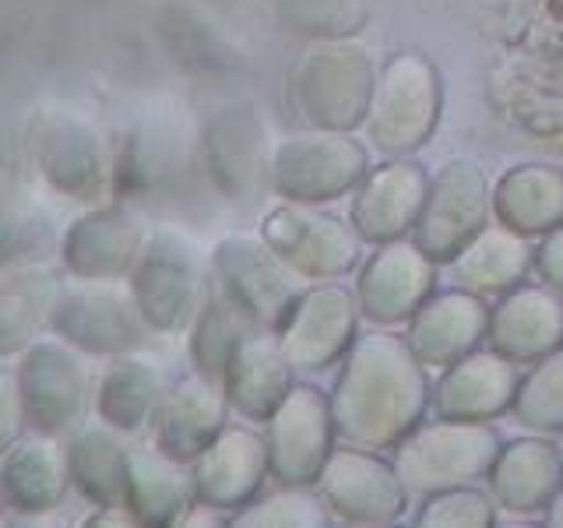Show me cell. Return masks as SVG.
I'll list each match as a JSON object with an SVG mask.
<instances>
[{"instance_id": "6da1fadb", "label": "cell", "mask_w": 563, "mask_h": 528, "mask_svg": "<svg viewBox=\"0 0 563 528\" xmlns=\"http://www.w3.org/2000/svg\"><path fill=\"white\" fill-rule=\"evenodd\" d=\"M419 356L395 339H363L334 392V427L366 448H384L412 427L427 405Z\"/></svg>"}, {"instance_id": "7a4b0ae2", "label": "cell", "mask_w": 563, "mask_h": 528, "mask_svg": "<svg viewBox=\"0 0 563 528\" xmlns=\"http://www.w3.org/2000/svg\"><path fill=\"white\" fill-rule=\"evenodd\" d=\"M497 454V433L479 422H444L405 440L398 448V475L416 493H433L437 486L465 483L486 472Z\"/></svg>"}, {"instance_id": "3957f363", "label": "cell", "mask_w": 563, "mask_h": 528, "mask_svg": "<svg viewBox=\"0 0 563 528\" xmlns=\"http://www.w3.org/2000/svg\"><path fill=\"white\" fill-rule=\"evenodd\" d=\"M328 405L313 387H289L272 419V472L282 483H310L324 472L328 454Z\"/></svg>"}, {"instance_id": "277c9868", "label": "cell", "mask_w": 563, "mask_h": 528, "mask_svg": "<svg viewBox=\"0 0 563 528\" xmlns=\"http://www.w3.org/2000/svg\"><path fill=\"white\" fill-rule=\"evenodd\" d=\"M483 226V176L468 166L440 173L437 187L427 194L419 216V246L437 261H451L472 243Z\"/></svg>"}, {"instance_id": "5b68a950", "label": "cell", "mask_w": 563, "mask_h": 528, "mask_svg": "<svg viewBox=\"0 0 563 528\" xmlns=\"http://www.w3.org/2000/svg\"><path fill=\"white\" fill-rule=\"evenodd\" d=\"M264 237L275 246L278 261H289L299 275L331 278L342 275L356 261V243L345 237L339 222L324 216H303V211L278 208L264 226Z\"/></svg>"}, {"instance_id": "8992f818", "label": "cell", "mask_w": 563, "mask_h": 528, "mask_svg": "<svg viewBox=\"0 0 563 528\" xmlns=\"http://www.w3.org/2000/svg\"><path fill=\"white\" fill-rule=\"evenodd\" d=\"M324 493L331 507L352 521H387L395 518L405 497L398 475L377 458L339 451L324 465Z\"/></svg>"}, {"instance_id": "52a82bcc", "label": "cell", "mask_w": 563, "mask_h": 528, "mask_svg": "<svg viewBox=\"0 0 563 528\" xmlns=\"http://www.w3.org/2000/svg\"><path fill=\"white\" fill-rule=\"evenodd\" d=\"M427 251L405 243H387L384 251L369 261L363 272L360 293H363V310L380 324H391L419 310L422 296L433 286L430 261L422 257Z\"/></svg>"}, {"instance_id": "ba28073f", "label": "cell", "mask_w": 563, "mask_h": 528, "mask_svg": "<svg viewBox=\"0 0 563 528\" xmlns=\"http://www.w3.org/2000/svg\"><path fill=\"white\" fill-rule=\"evenodd\" d=\"M25 377V413L35 427L64 430L67 422L81 416L85 405V366L75 360V352L43 345L29 352L22 366Z\"/></svg>"}, {"instance_id": "9c48e42d", "label": "cell", "mask_w": 563, "mask_h": 528, "mask_svg": "<svg viewBox=\"0 0 563 528\" xmlns=\"http://www.w3.org/2000/svg\"><path fill=\"white\" fill-rule=\"evenodd\" d=\"M225 398L243 416L264 419L272 416L282 398L289 395V366L282 339L272 334H243L233 360L225 366Z\"/></svg>"}, {"instance_id": "30bf717a", "label": "cell", "mask_w": 563, "mask_h": 528, "mask_svg": "<svg viewBox=\"0 0 563 528\" xmlns=\"http://www.w3.org/2000/svg\"><path fill=\"white\" fill-rule=\"evenodd\" d=\"M352 334V304L349 293L324 289L307 296L296 314L282 324V349L303 370H321L342 356Z\"/></svg>"}, {"instance_id": "8fae6325", "label": "cell", "mask_w": 563, "mask_h": 528, "mask_svg": "<svg viewBox=\"0 0 563 528\" xmlns=\"http://www.w3.org/2000/svg\"><path fill=\"white\" fill-rule=\"evenodd\" d=\"M360 169V148H352L349 141H296L278 152L275 184L292 198H334L356 184Z\"/></svg>"}, {"instance_id": "7c38bea8", "label": "cell", "mask_w": 563, "mask_h": 528, "mask_svg": "<svg viewBox=\"0 0 563 528\" xmlns=\"http://www.w3.org/2000/svg\"><path fill=\"white\" fill-rule=\"evenodd\" d=\"M489 339L515 360H536L563 342V304L542 289H521L507 296L493 317Z\"/></svg>"}, {"instance_id": "4fadbf2b", "label": "cell", "mask_w": 563, "mask_h": 528, "mask_svg": "<svg viewBox=\"0 0 563 528\" xmlns=\"http://www.w3.org/2000/svg\"><path fill=\"white\" fill-rule=\"evenodd\" d=\"M515 392L518 377L510 363L500 356L475 352V356H465L444 377L437 392V409L448 419H483L515 402Z\"/></svg>"}, {"instance_id": "5bb4252c", "label": "cell", "mask_w": 563, "mask_h": 528, "mask_svg": "<svg viewBox=\"0 0 563 528\" xmlns=\"http://www.w3.org/2000/svg\"><path fill=\"white\" fill-rule=\"evenodd\" d=\"M486 328V307L472 296H437L416 314L412 349L422 363H451L468 356Z\"/></svg>"}, {"instance_id": "9a60e30c", "label": "cell", "mask_w": 563, "mask_h": 528, "mask_svg": "<svg viewBox=\"0 0 563 528\" xmlns=\"http://www.w3.org/2000/svg\"><path fill=\"white\" fill-rule=\"evenodd\" d=\"M67 304H53V324L88 349H128L137 342L141 317L120 293H67Z\"/></svg>"}, {"instance_id": "2e32d148", "label": "cell", "mask_w": 563, "mask_h": 528, "mask_svg": "<svg viewBox=\"0 0 563 528\" xmlns=\"http://www.w3.org/2000/svg\"><path fill=\"white\" fill-rule=\"evenodd\" d=\"M427 205V184L412 166H387L369 180L356 201V226L369 240H395Z\"/></svg>"}, {"instance_id": "e0dca14e", "label": "cell", "mask_w": 563, "mask_h": 528, "mask_svg": "<svg viewBox=\"0 0 563 528\" xmlns=\"http://www.w3.org/2000/svg\"><path fill=\"white\" fill-rule=\"evenodd\" d=\"M264 451L257 437L225 430L208 444L198 472H194V486L201 490V501L208 504H243L251 497V490L261 483Z\"/></svg>"}, {"instance_id": "ac0fdd59", "label": "cell", "mask_w": 563, "mask_h": 528, "mask_svg": "<svg viewBox=\"0 0 563 528\" xmlns=\"http://www.w3.org/2000/svg\"><path fill=\"white\" fill-rule=\"evenodd\" d=\"M563 480V458L556 448L542 444V440H521L510 444L497 469H493V490L504 507L515 510H536L545 501L556 497Z\"/></svg>"}, {"instance_id": "d6986e66", "label": "cell", "mask_w": 563, "mask_h": 528, "mask_svg": "<svg viewBox=\"0 0 563 528\" xmlns=\"http://www.w3.org/2000/svg\"><path fill=\"white\" fill-rule=\"evenodd\" d=\"M222 398L211 384L187 381L166 398L158 413V444L173 458H190L208 448V437L219 427Z\"/></svg>"}, {"instance_id": "ffe728a7", "label": "cell", "mask_w": 563, "mask_h": 528, "mask_svg": "<svg viewBox=\"0 0 563 528\" xmlns=\"http://www.w3.org/2000/svg\"><path fill=\"white\" fill-rule=\"evenodd\" d=\"M141 226L123 211H106V219L78 222L67 240V264L78 275H120L137 254Z\"/></svg>"}, {"instance_id": "44dd1931", "label": "cell", "mask_w": 563, "mask_h": 528, "mask_svg": "<svg viewBox=\"0 0 563 528\" xmlns=\"http://www.w3.org/2000/svg\"><path fill=\"white\" fill-rule=\"evenodd\" d=\"M70 465H64V454L57 444H49L46 437L25 440L22 448L8 454V472H4V490L11 507L22 510H43L60 501L64 493V475Z\"/></svg>"}, {"instance_id": "7402d4cb", "label": "cell", "mask_w": 563, "mask_h": 528, "mask_svg": "<svg viewBox=\"0 0 563 528\" xmlns=\"http://www.w3.org/2000/svg\"><path fill=\"white\" fill-rule=\"evenodd\" d=\"M497 211L507 226L542 233L563 219V176L550 169H518L504 176Z\"/></svg>"}, {"instance_id": "603a6c76", "label": "cell", "mask_w": 563, "mask_h": 528, "mask_svg": "<svg viewBox=\"0 0 563 528\" xmlns=\"http://www.w3.org/2000/svg\"><path fill=\"white\" fill-rule=\"evenodd\" d=\"M128 493L134 497V515L141 521L163 525L180 515V507L187 501V483L166 458L148 454V451H131L128 454Z\"/></svg>"}, {"instance_id": "cb8c5ba5", "label": "cell", "mask_w": 563, "mask_h": 528, "mask_svg": "<svg viewBox=\"0 0 563 528\" xmlns=\"http://www.w3.org/2000/svg\"><path fill=\"white\" fill-rule=\"evenodd\" d=\"M532 251L510 233H486L454 257V278L472 289H504L518 282Z\"/></svg>"}, {"instance_id": "d4e9b609", "label": "cell", "mask_w": 563, "mask_h": 528, "mask_svg": "<svg viewBox=\"0 0 563 528\" xmlns=\"http://www.w3.org/2000/svg\"><path fill=\"white\" fill-rule=\"evenodd\" d=\"M113 440L117 437L102 430H85L70 448V472H75L81 493L106 507L120 501V493L128 490V458Z\"/></svg>"}, {"instance_id": "484cf974", "label": "cell", "mask_w": 563, "mask_h": 528, "mask_svg": "<svg viewBox=\"0 0 563 528\" xmlns=\"http://www.w3.org/2000/svg\"><path fill=\"white\" fill-rule=\"evenodd\" d=\"M158 398V370L152 363H113L102 384L99 409L113 427H137Z\"/></svg>"}, {"instance_id": "4316f807", "label": "cell", "mask_w": 563, "mask_h": 528, "mask_svg": "<svg viewBox=\"0 0 563 528\" xmlns=\"http://www.w3.org/2000/svg\"><path fill=\"white\" fill-rule=\"evenodd\" d=\"M518 419L528 427L563 430V352H553L515 398Z\"/></svg>"}, {"instance_id": "83f0119b", "label": "cell", "mask_w": 563, "mask_h": 528, "mask_svg": "<svg viewBox=\"0 0 563 528\" xmlns=\"http://www.w3.org/2000/svg\"><path fill=\"white\" fill-rule=\"evenodd\" d=\"M419 525H493V507L483 501V493L472 490H448L433 497L419 510Z\"/></svg>"}, {"instance_id": "f1b7e54d", "label": "cell", "mask_w": 563, "mask_h": 528, "mask_svg": "<svg viewBox=\"0 0 563 528\" xmlns=\"http://www.w3.org/2000/svg\"><path fill=\"white\" fill-rule=\"evenodd\" d=\"M324 525V510L317 507L307 493H275L272 501H264L257 507H246L243 515H236V525Z\"/></svg>"}, {"instance_id": "f546056e", "label": "cell", "mask_w": 563, "mask_h": 528, "mask_svg": "<svg viewBox=\"0 0 563 528\" xmlns=\"http://www.w3.org/2000/svg\"><path fill=\"white\" fill-rule=\"evenodd\" d=\"M536 264L542 268V275L553 282V286L563 289V229L542 243V251L536 254Z\"/></svg>"}, {"instance_id": "4dcf8cb0", "label": "cell", "mask_w": 563, "mask_h": 528, "mask_svg": "<svg viewBox=\"0 0 563 528\" xmlns=\"http://www.w3.org/2000/svg\"><path fill=\"white\" fill-rule=\"evenodd\" d=\"M550 525H563V486L556 490V497L550 501Z\"/></svg>"}, {"instance_id": "1f68e13d", "label": "cell", "mask_w": 563, "mask_h": 528, "mask_svg": "<svg viewBox=\"0 0 563 528\" xmlns=\"http://www.w3.org/2000/svg\"><path fill=\"white\" fill-rule=\"evenodd\" d=\"M556 451H560V458H563V437H560V444H556Z\"/></svg>"}]
</instances>
